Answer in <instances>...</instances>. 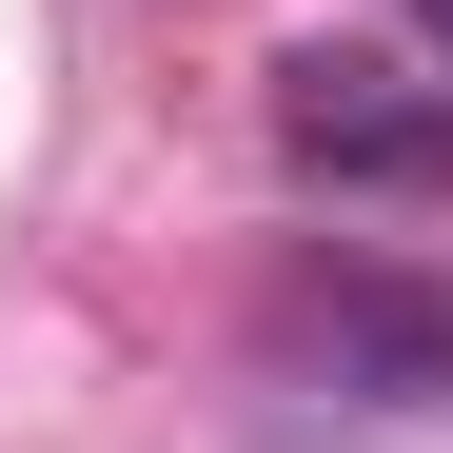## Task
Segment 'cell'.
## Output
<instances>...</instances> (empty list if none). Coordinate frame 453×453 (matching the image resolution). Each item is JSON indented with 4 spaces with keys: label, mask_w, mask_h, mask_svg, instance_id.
<instances>
[{
    "label": "cell",
    "mask_w": 453,
    "mask_h": 453,
    "mask_svg": "<svg viewBox=\"0 0 453 453\" xmlns=\"http://www.w3.org/2000/svg\"><path fill=\"white\" fill-rule=\"evenodd\" d=\"M276 158L335 197H453V59L395 40H276Z\"/></svg>",
    "instance_id": "6da1fadb"
},
{
    "label": "cell",
    "mask_w": 453,
    "mask_h": 453,
    "mask_svg": "<svg viewBox=\"0 0 453 453\" xmlns=\"http://www.w3.org/2000/svg\"><path fill=\"white\" fill-rule=\"evenodd\" d=\"M257 355L316 374V395H374V414H434L453 395V296L414 257H296L257 296Z\"/></svg>",
    "instance_id": "7a4b0ae2"
},
{
    "label": "cell",
    "mask_w": 453,
    "mask_h": 453,
    "mask_svg": "<svg viewBox=\"0 0 453 453\" xmlns=\"http://www.w3.org/2000/svg\"><path fill=\"white\" fill-rule=\"evenodd\" d=\"M395 20H414V40H434V59H453V0H395Z\"/></svg>",
    "instance_id": "3957f363"
}]
</instances>
